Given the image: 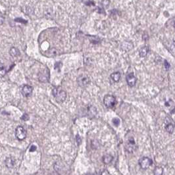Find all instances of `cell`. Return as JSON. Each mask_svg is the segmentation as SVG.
I'll return each mask as SVG.
<instances>
[{
	"label": "cell",
	"instance_id": "obj_4",
	"mask_svg": "<svg viewBox=\"0 0 175 175\" xmlns=\"http://www.w3.org/2000/svg\"><path fill=\"white\" fill-rule=\"evenodd\" d=\"M15 136L18 140H23L26 137V131L25 128L21 126L16 127L15 130Z\"/></svg>",
	"mask_w": 175,
	"mask_h": 175
},
{
	"label": "cell",
	"instance_id": "obj_17",
	"mask_svg": "<svg viewBox=\"0 0 175 175\" xmlns=\"http://www.w3.org/2000/svg\"><path fill=\"white\" fill-rule=\"evenodd\" d=\"M163 173V169L161 167H156L154 169V174L155 175H162Z\"/></svg>",
	"mask_w": 175,
	"mask_h": 175
},
{
	"label": "cell",
	"instance_id": "obj_15",
	"mask_svg": "<svg viewBox=\"0 0 175 175\" xmlns=\"http://www.w3.org/2000/svg\"><path fill=\"white\" fill-rule=\"evenodd\" d=\"M10 54L13 57H17L20 55V52L18 51V49H16V48H12L10 50Z\"/></svg>",
	"mask_w": 175,
	"mask_h": 175
},
{
	"label": "cell",
	"instance_id": "obj_26",
	"mask_svg": "<svg viewBox=\"0 0 175 175\" xmlns=\"http://www.w3.org/2000/svg\"><path fill=\"white\" fill-rule=\"evenodd\" d=\"M76 138V140L78 145H80V144L81 143V138H80V136H79V134L77 135Z\"/></svg>",
	"mask_w": 175,
	"mask_h": 175
},
{
	"label": "cell",
	"instance_id": "obj_7",
	"mask_svg": "<svg viewBox=\"0 0 175 175\" xmlns=\"http://www.w3.org/2000/svg\"><path fill=\"white\" fill-rule=\"evenodd\" d=\"M135 141L134 140V138L130 137L128 138L127 142L126 143L125 145V147L127 151L130 153H132L134 151V149H135Z\"/></svg>",
	"mask_w": 175,
	"mask_h": 175
},
{
	"label": "cell",
	"instance_id": "obj_8",
	"mask_svg": "<svg viewBox=\"0 0 175 175\" xmlns=\"http://www.w3.org/2000/svg\"><path fill=\"white\" fill-rule=\"evenodd\" d=\"M174 126L173 122L171 120V119L167 116L165 119V130L167 132H169V134H172L174 132Z\"/></svg>",
	"mask_w": 175,
	"mask_h": 175
},
{
	"label": "cell",
	"instance_id": "obj_25",
	"mask_svg": "<svg viewBox=\"0 0 175 175\" xmlns=\"http://www.w3.org/2000/svg\"><path fill=\"white\" fill-rule=\"evenodd\" d=\"M21 119L23 120V121H28V119H29V116H28L27 114H25V115H23V116H22Z\"/></svg>",
	"mask_w": 175,
	"mask_h": 175
},
{
	"label": "cell",
	"instance_id": "obj_16",
	"mask_svg": "<svg viewBox=\"0 0 175 175\" xmlns=\"http://www.w3.org/2000/svg\"><path fill=\"white\" fill-rule=\"evenodd\" d=\"M122 47H123V49L124 50H126V51H130L132 48L133 46L132 44H130L129 42H124L122 44Z\"/></svg>",
	"mask_w": 175,
	"mask_h": 175
},
{
	"label": "cell",
	"instance_id": "obj_12",
	"mask_svg": "<svg viewBox=\"0 0 175 175\" xmlns=\"http://www.w3.org/2000/svg\"><path fill=\"white\" fill-rule=\"evenodd\" d=\"M113 159V157L109 154H105L103 157V162L105 164H109L111 162Z\"/></svg>",
	"mask_w": 175,
	"mask_h": 175
},
{
	"label": "cell",
	"instance_id": "obj_29",
	"mask_svg": "<svg viewBox=\"0 0 175 175\" xmlns=\"http://www.w3.org/2000/svg\"><path fill=\"white\" fill-rule=\"evenodd\" d=\"M101 174H109V172L107 171V170H103V172L101 173Z\"/></svg>",
	"mask_w": 175,
	"mask_h": 175
},
{
	"label": "cell",
	"instance_id": "obj_22",
	"mask_svg": "<svg viewBox=\"0 0 175 175\" xmlns=\"http://www.w3.org/2000/svg\"><path fill=\"white\" fill-rule=\"evenodd\" d=\"M61 67H62V63L61 62H57L55 64L54 68L55 69H57L58 71H60V69L61 68Z\"/></svg>",
	"mask_w": 175,
	"mask_h": 175
},
{
	"label": "cell",
	"instance_id": "obj_21",
	"mask_svg": "<svg viewBox=\"0 0 175 175\" xmlns=\"http://www.w3.org/2000/svg\"><path fill=\"white\" fill-rule=\"evenodd\" d=\"M112 121H113V124L115 125V126H118L120 124V120L118 119V118H114L113 120H112Z\"/></svg>",
	"mask_w": 175,
	"mask_h": 175
},
{
	"label": "cell",
	"instance_id": "obj_9",
	"mask_svg": "<svg viewBox=\"0 0 175 175\" xmlns=\"http://www.w3.org/2000/svg\"><path fill=\"white\" fill-rule=\"evenodd\" d=\"M33 88L32 87L29 85H24L22 86L21 88V93L26 98L30 97L32 95V93Z\"/></svg>",
	"mask_w": 175,
	"mask_h": 175
},
{
	"label": "cell",
	"instance_id": "obj_28",
	"mask_svg": "<svg viewBox=\"0 0 175 175\" xmlns=\"http://www.w3.org/2000/svg\"><path fill=\"white\" fill-rule=\"evenodd\" d=\"M36 149V147L35 146H32L30 148V151H34Z\"/></svg>",
	"mask_w": 175,
	"mask_h": 175
},
{
	"label": "cell",
	"instance_id": "obj_13",
	"mask_svg": "<svg viewBox=\"0 0 175 175\" xmlns=\"http://www.w3.org/2000/svg\"><path fill=\"white\" fill-rule=\"evenodd\" d=\"M111 79H113L114 82H118L120 80V79H121V74L119 72H115L111 74Z\"/></svg>",
	"mask_w": 175,
	"mask_h": 175
},
{
	"label": "cell",
	"instance_id": "obj_20",
	"mask_svg": "<svg viewBox=\"0 0 175 175\" xmlns=\"http://www.w3.org/2000/svg\"><path fill=\"white\" fill-rule=\"evenodd\" d=\"M102 4L104 7H108L110 4L109 0H103L102 2Z\"/></svg>",
	"mask_w": 175,
	"mask_h": 175
},
{
	"label": "cell",
	"instance_id": "obj_10",
	"mask_svg": "<svg viewBox=\"0 0 175 175\" xmlns=\"http://www.w3.org/2000/svg\"><path fill=\"white\" fill-rule=\"evenodd\" d=\"M97 111L96 109L93 106L90 105L87 108V115L90 118H92L96 115Z\"/></svg>",
	"mask_w": 175,
	"mask_h": 175
},
{
	"label": "cell",
	"instance_id": "obj_27",
	"mask_svg": "<svg viewBox=\"0 0 175 175\" xmlns=\"http://www.w3.org/2000/svg\"><path fill=\"white\" fill-rule=\"evenodd\" d=\"M165 67L167 69H169L170 68V64L167 62V61H165Z\"/></svg>",
	"mask_w": 175,
	"mask_h": 175
},
{
	"label": "cell",
	"instance_id": "obj_1",
	"mask_svg": "<svg viewBox=\"0 0 175 175\" xmlns=\"http://www.w3.org/2000/svg\"><path fill=\"white\" fill-rule=\"evenodd\" d=\"M53 95L58 103H62L66 99V92L60 88H55L53 90Z\"/></svg>",
	"mask_w": 175,
	"mask_h": 175
},
{
	"label": "cell",
	"instance_id": "obj_5",
	"mask_svg": "<svg viewBox=\"0 0 175 175\" xmlns=\"http://www.w3.org/2000/svg\"><path fill=\"white\" fill-rule=\"evenodd\" d=\"M90 80L86 74H80L77 78V83L80 86H86L90 83Z\"/></svg>",
	"mask_w": 175,
	"mask_h": 175
},
{
	"label": "cell",
	"instance_id": "obj_24",
	"mask_svg": "<svg viewBox=\"0 0 175 175\" xmlns=\"http://www.w3.org/2000/svg\"><path fill=\"white\" fill-rule=\"evenodd\" d=\"M4 21H5V17L2 13H0V26L3 25L4 23Z\"/></svg>",
	"mask_w": 175,
	"mask_h": 175
},
{
	"label": "cell",
	"instance_id": "obj_3",
	"mask_svg": "<svg viewBox=\"0 0 175 175\" xmlns=\"http://www.w3.org/2000/svg\"><path fill=\"white\" fill-rule=\"evenodd\" d=\"M138 163L142 169H147L151 165H152L153 161L149 157H144L140 159Z\"/></svg>",
	"mask_w": 175,
	"mask_h": 175
},
{
	"label": "cell",
	"instance_id": "obj_19",
	"mask_svg": "<svg viewBox=\"0 0 175 175\" xmlns=\"http://www.w3.org/2000/svg\"><path fill=\"white\" fill-rule=\"evenodd\" d=\"M5 73H6V71H5V68H4V67H3V66L0 67V77L4 76Z\"/></svg>",
	"mask_w": 175,
	"mask_h": 175
},
{
	"label": "cell",
	"instance_id": "obj_14",
	"mask_svg": "<svg viewBox=\"0 0 175 175\" xmlns=\"http://www.w3.org/2000/svg\"><path fill=\"white\" fill-rule=\"evenodd\" d=\"M148 51H149V48H148V47H147V46L143 47V48H142L140 49V57H146V55H147V53H148Z\"/></svg>",
	"mask_w": 175,
	"mask_h": 175
},
{
	"label": "cell",
	"instance_id": "obj_6",
	"mask_svg": "<svg viewBox=\"0 0 175 175\" xmlns=\"http://www.w3.org/2000/svg\"><path fill=\"white\" fill-rule=\"evenodd\" d=\"M126 80L128 85L129 86L134 87V86L136 85L137 79H136V76H135V75H134V74L133 72H130V73L128 74L126 77Z\"/></svg>",
	"mask_w": 175,
	"mask_h": 175
},
{
	"label": "cell",
	"instance_id": "obj_2",
	"mask_svg": "<svg viewBox=\"0 0 175 175\" xmlns=\"http://www.w3.org/2000/svg\"><path fill=\"white\" fill-rule=\"evenodd\" d=\"M103 103L107 108H113L116 103L115 97L112 95H106L103 98Z\"/></svg>",
	"mask_w": 175,
	"mask_h": 175
},
{
	"label": "cell",
	"instance_id": "obj_23",
	"mask_svg": "<svg viewBox=\"0 0 175 175\" xmlns=\"http://www.w3.org/2000/svg\"><path fill=\"white\" fill-rule=\"evenodd\" d=\"M15 21L18 22V23H24V24H26V23H27V21H26V20H24V19H23V18H15Z\"/></svg>",
	"mask_w": 175,
	"mask_h": 175
},
{
	"label": "cell",
	"instance_id": "obj_18",
	"mask_svg": "<svg viewBox=\"0 0 175 175\" xmlns=\"http://www.w3.org/2000/svg\"><path fill=\"white\" fill-rule=\"evenodd\" d=\"M91 146L93 147V149H98L100 146V144H99L98 141V140H93L91 142Z\"/></svg>",
	"mask_w": 175,
	"mask_h": 175
},
{
	"label": "cell",
	"instance_id": "obj_30",
	"mask_svg": "<svg viewBox=\"0 0 175 175\" xmlns=\"http://www.w3.org/2000/svg\"><path fill=\"white\" fill-rule=\"evenodd\" d=\"M0 13H1V11H0Z\"/></svg>",
	"mask_w": 175,
	"mask_h": 175
},
{
	"label": "cell",
	"instance_id": "obj_11",
	"mask_svg": "<svg viewBox=\"0 0 175 175\" xmlns=\"http://www.w3.org/2000/svg\"><path fill=\"white\" fill-rule=\"evenodd\" d=\"M5 164H6V166L8 168H13V166H14V164H15V160L11 157H7L6 160H5Z\"/></svg>",
	"mask_w": 175,
	"mask_h": 175
}]
</instances>
